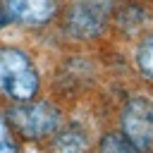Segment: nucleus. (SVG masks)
<instances>
[{"instance_id": "obj_7", "label": "nucleus", "mask_w": 153, "mask_h": 153, "mask_svg": "<svg viewBox=\"0 0 153 153\" xmlns=\"http://www.w3.org/2000/svg\"><path fill=\"white\" fill-rule=\"evenodd\" d=\"M98 153H139V151L127 141L124 134H115V131H110V134H105V136L100 139V143H98Z\"/></svg>"}, {"instance_id": "obj_2", "label": "nucleus", "mask_w": 153, "mask_h": 153, "mask_svg": "<svg viewBox=\"0 0 153 153\" xmlns=\"http://www.w3.org/2000/svg\"><path fill=\"white\" fill-rule=\"evenodd\" d=\"M7 120L17 134L24 139H48L60 127V110L48 100H24L7 110Z\"/></svg>"}, {"instance_id": "obj_5", "label": "nucleus", "mask_w": 153, "mask_h": 153, "mask_svg": "<svg viewBox=\"0 0 153 153\" xmlns=\"http://www.w3.org/2000/svg\"><path fill=\"white\" fill-rule=\"evenodd\" d=\"M7 17L24 26H43L57 12V0H5Z\"/></svg>"}, {"instance_id": "obj_10", "label": "nucleus", "mask_w": 153, "mask_h": 153, "mask_svg": "<svg viewBox=\"0 0 153 153\" xmlns=\"http://www.w3.org/2000/svg\"><path fill=\"white\" fill-rule=\"evenodd\" d=\"M7 19H10V17H7V10H5V7H2V2H0V29L7 24Z\"/></svg>"}, {"instance_id": "obj_9", "label": "nucleus", "mask_w": 153, "mask_h": 153, "mask_svg": "<svg viewBox=\"0 0 153 153\" xmlns=\"http://www.w3.org/2000/svg\"><path fill=\"white\" fill-rule=\"evenodd\" d=\"M0 153H17L14 129L7 120V115H2V112H0Z\"/></svg>"}, {"instance_id": "obj_8", "label": "nucleus", "mask_w": 153, "mask_h": 153, "mask_svg": "<svg viewBox=\"0 0 153 153\" xmlns=\"http://www.w3.org/2000/svg\"><path fill=\"white\" fill-rule=\"evenodd\" d=\"M136 65L148 79H153V33H148L141 41V45L136 50Z\"/></svg>"}, {"instance_id": "obj_3", "label": "nucleus", "mask_w": 153, "mask_h": 153, "mask_svg": "<svg viewBox=\"0 0 153 153\" xmlns=\"http://www.w3.org/2000/svg\"><path fill=\"white\" fill-rule=\"evenodd\" d=\"M122 134L139 151H153V103L148 98L134 96L122 110Z\"/></svg>"}, {"instance_id": "obj_1", "label": "nucleus", "mask_w": 153, "mask_h": 153, "mask_svg": "<svg viewBox=\"0 0 153 153\" xmlns=\"http://www.w3.org/2000/svg\"><path fill=\"white\" fill-rule=\"evenodd\" d=\"M41 76L31 57L19 48H0V93L14 103L31 100L38 93Z\"/></svg>"}, {"instance_id": "obj_4", "label": "nucleus", "mask_w": 153, "mask_h": 153, "mask_svg": "<svg viewBox=\"0 0 153 153\" xmlns=\"http://www.w3.org/2000/svg\"><path fill=\"white\" fill-rule=\"evenodd\" d=\"M105 14H108L105 0H74L67 14V31L76 38H91L103 29Z\"/></svg>"}, {"instance_id": "obj_6", "label": "nucleus", "mask_w": 153, "mask_h": 153, "mask_svg": "<svg viewBox=\"0 0 153 153\" xmlns=\"http://www.w3.org/2000/svg\"><path fill=\"white\" fill-rule=\"evenodd\" d=\"M86 146H88V141H86L84 131H79V129H67L55 141L57 153H86Z\"/></svg>"}]
</instances>
